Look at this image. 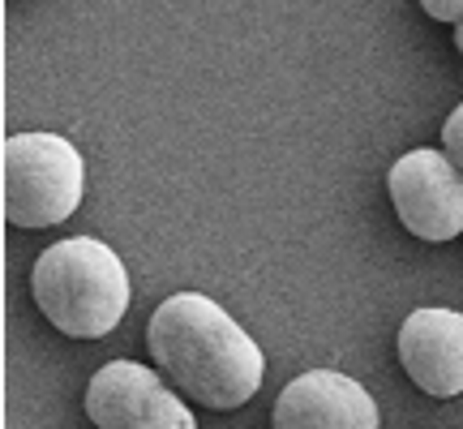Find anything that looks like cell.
Listing matches in <instances>:
<instances>
[{
  "instance_id": "2",
  "label": "cell",
  "mask_w": 463,
  "mask_h": 429,
  "mask_svg": "<svg viewBox=\"0 0 463 429\" xmlns=\"http://www.w3.org/2000/svg\"><path fill=\"white\" fill-rule=\"evenodd\" d=\"M34 305L52 327L73 339H103L129 314V271L95 236L48 245L31 271Z\"/></svg>"
},
{
  "instance_id": "3",
  "label": "cell",
  "mask_w": 463,
  "mask_h": 429,
  "mask_svg": "<svg viewBox=\"0 0 463 429\" xmlns=\"http://www.w3.org/2000/svg\"><path fill=\"white\" fill-rule=\"evenodd\" d=\"M5 219L14 228H52L78 211L86 164L61 133H17L5 142Z\"/></svg>"
},
{
  "instance_id": "7",
  "label": "cell",
  "mask_w": 463,
  "mask_h": 429,
  "mask_svg": "<svg viewBox=\"0 0 463 429\" xmlns=\"http://www.w3.org/2000/svg\"><path fill=\"white\" fill-rule=\"evenodd\" d=\"M399 365L433 399L463 396V314L425 305L399 327Z\"/></svg>"
},
{
  "instance_id": "8",
  "label": "cell",
  "mask_w": 463,
  "mask_h": 429,
  "mask_svg": "<svg viewBox=\"0 0 463 429\" xmlns=\"http://www.w3.org/2000/svg\"><path fill=\"white\" fill-rule=\"evenodd\" d=\"M442 150L450 155V164L463 172V103L447 116V125H442Z\"/></svg>"
},
{
  "instance_id": "1",
  "label": "cell",
  "mask_w": 463,
  "mask_h": 429,
  "mask_svg": "<svg viewBox=\"0 0 463 429\" xmlns=\"http://www.w3.org/2000/svg\"><path fill=\"white\" fill-rule=\"evenodd\" d=\"M146 348L159 374L184 399L215 413H232L249 404L266 374L262 348L249 339L241 322H232L228 310H219L202 292L167 297L150 314Z\"/></svg>"
},
{
  "instance_id": "6",
  "label": "cell",
  "mask_w": 463,
  "mask_h": 429,
  "mask_svg": "<svg viewBox=\"0 0 463 429\" xmlns=\"http://www.w3.org/2000/svg\"><path fill=\"white\" fill-rule=\"evenodd\" d=\"M275 429H378V404L356 378L309 369L275 399Z\"/></svg>"
},
{
  "instance_id": "10",
  "label": "cell",
  "mask_w": 463,
  "mask_h": 429,
  "mask_svg": "<svg viewBox=\"0 0 463 429\" xmlns=\"http://www.w3.org/2000/svg\"><path fill=\"white\" fill-rule=\"evenodd\" d=\"M455 48H459V56H463V22L455 26Z\"/></svg>"
},
{
  "instance_id": "9",
  "label": "cell",
  "mask_w": 463,
  "mask_h": 429,
  "mask_svg": "<svg viewBox=\"0 0 463 429\" xmlns=\"http://www.w3.org/2000/svg\"><path fill=\"white\" fill-rule=\"evenodd\" d=\"M420 9L433 17V22H463V0H420Z\"/></svg>"
},
{
  "instance_id": "5",
  "label": "cell",
  "mask_w": 463,
  "mask_h": 429,
  "mask_svg": "<svg viewBox=\"0 0 463 429\" xmlns=\"http://www.w3.org/2000/svg\"><path fill=\"white\" fill-rule=\"evenodd\" d=\"M86 416L99 429H198V416L164 374L137 361L103 365L86 386Z\"/></svg>"
},
{
  "instance_id": "4",
  "label": "cell",
  "mask_w": 463,
  "mask_h": 429,
  "mask_svg": "<svg viewBox=\"0 0 463 429\" xmlns=\"http://www.w3.org/2000/svg\"><path fill=\"white\" fill-rule=\"evenodd\" d=\"M386 189L399 224L420 241L442 245L463 232V172L450 164L447 150H408L386 172Z\"/></svg>"
}]
</instances>
